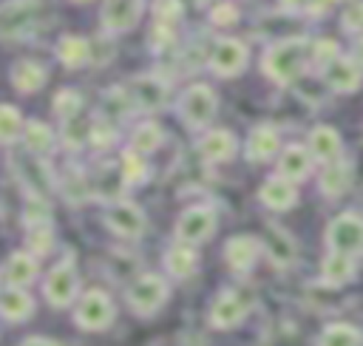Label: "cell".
<instances>
[{
  "label": "cell",
  "mask_w": 363,
  "mask_h": 346,
  "mask_svg": "<svg viewBox=\"0 0 363 346\" xmlns=\"http://www.w3.org/2000/svg\"><path fill=\"white\" fill-rule=\"evenodd\" d=\"M309 51H312V48H309V43H306V37H286V40H278V43H272V45L267 48V54H264V60H261V68H264V74H267L272 82L289 85V82H295V79L303 74L306 60H312Z\"/></svg>",
  "instance_id": "cell-1"
},
{
  "label": "cell",
  "mask_w": 363,
  "mask_h": 346,
  "mask_svg": "<svg viewBox=\"0 0 363 346\" xmlns=\"http://www.w3.org/2000/svg\"><path fill=\"white\" fill-rule=\"evenodd\" d=\"M218 111V96L210 85L204 82H196L190 88H184L182 99H179V116L184 119L187 128H204L213 122Z\"/></svg>",
  "instance_id": "cell-2"
},
{
  "label": "cell",
  "mask_w": 363,
  "mask_h": 346,
  "mask_svg": "<svg viewBox=\"0 0 363 346\" xmlns=\"http://www.w3.org/2000/svg\"><path fill=\"white\" fill-rule=\"evenodd\" d=\"M326 244L332 252L343 255H363V218L357 213H340L326 227Z\"/></svg>",
  "instance_id": "cell-3"
},
{
  "label": "cell",
  "mask_w": 363,
  "mask_h": 346,
  "mask_svg": "<svg viewBox=\"0 0 363 346\" xmlns=\"http://www.w3.org/2000/svg\"><path fill=\"white\" fill-rule=\"evenodd\" d=\"M167 301V284L159 275H139L128 286V306L136 315H153Z\"/></svg>",
  "instance_id": "cell-4"
},
{
  "label": "cell",
  "mask_w": 363,
  "mask_h": 346,
  "mask_svg": "<svg viewBox=\"0 0 363 346\" xmlns=\"http://www.w3.org/2000/svg\"><path fill=\"white\" fill-rule=\"evenodd\" d=\"M145 11V0H102L99 23L105 34H125L130 31Z\"/></svg>",
  "instance_id": "cell-5"
},
{
  "label": "cell",
  "mask_w": 363,
  "mask_h": 346,
  "mask_svg": "<svg viewBox=\"0 0 363 346\" xmlns=\"http://www.w3.org/2000/svg\"><path fill=\"white\" fill-rule=\"evenodd\" d=\"M40 0H6L0 9V31L6 40H17L28 34L37 23Z\"/></svg>",
  "instance_id": "cell-6"
},
{
  "label": "cell",
  "mask_w": 363,
  "mask_h": 346,
  "mask_svg": "<svg viewBox=\"0 0 363 346\" xmlns=\"http://www.w3.org/2000/svg\"><path fill=\"white\" fill-rule=\"evenodd\" d=\"M216 233V213L213 207H187L176 221V238L179 244H201Z\"/></svg>",
  "instance_id": "cell-7"
},
{
  "label": "cell",
  "mask_w": 363,
  "mask_h": 346,
  "mask_svg": "<svg viewBox=\"0 0 363 346\" xmlns=\"http://www.w3.org/2000/svg\"><path fill=\"white\" fill-rule=\"evenodd\" d=\"M207 65H210L213 74H218V77H224V79L241 74L244 65H247V48H244V43L235 40V37H221V40L213 45Z\"/></svg>",
  "instance_id": "cell-8"
},
{
  "label": "cell",
  "mask_w": 363,
  "mask_h": 346,
  "mask_svg": "<svg viewBox=\"0 0 363 346\" xmlns=\"http://www.w3.org/2000/svg\"><path fill=\"white\" fill-rule=\"evenodd\" d=\"M74 318H77V323H79L82 329H91V332L105 329V326L113 320V303H111V298H108L102 289H88V292L82 295V301H79Z\"/></svg>",
  "instance_id": "cell-9"
},
{
  "label": "cell",
  "mask_w": 363,
  "mask_h": 346,
  "mask_svg": "<svg viewBox=\"0 0 363 346\" xmlns=\"http://www.w3.org/2000/svg\"><path fill=\"white\" fill-rule=\"evenodd\" d=\"M77 286H79V281H77V272H74L71 261H62L48 272V278L43 284V292H45L51 306H68L77 298Z\"/></svg>",
  "instance_id": "cell-10"
},
{
  "label": "cell",
  "mask_w": 363,
  "mask_h": 346,
  "mask_svg": "<svg viewBox=\"0 0 363 346\" xmlns=\"http://www.w3.org/2000/svg\"><path fill=\"white\" fill-rule=\"evenodd\" d=\"M108 227L122 238H139L145 233V213L133 201H116L105 213Z\"/></svg>",
  "instance_id": "cell-11"
},
{
  "label": "cell",
  "mask_w": 363,
  "mask_h": 346,
  "mask_svg": "<svg viewBox=\"0 0 363 346\" xmlns=\"http://www.w3.org/2000/svg\"><path fill=\"white\" fill-rule=\"evenodd\" d=\"M170 88L162 77H153V74H142L130 82V96H133V105L142 108V111H156L164 105Z\"/></svg>",
  "instance_id": "cell-12"
},
{
  "label": "cell",
  "mask_w": 363,
  "mask_h": 346,
  "mask_svg": "<svg viewBox=\"0 0 363 346\" xmlns=\"http://www.w3.org/2000/svg\"><path fill=\"white\" fill-rule=\"evenodd\" d=\"M323 79H326V85H329L332 91H337V94H352V91L360 88L363 71H360V65H357L352 57H337V60L323 71Z\"/></svg>",
  "instance_id": "cell-13"
},
{
  "label": "cell",
  "mask_w": 363,
  "mask_h": 346,
  "mask_svg": "<svg viewBox=\"0 0 363 346\" xmlns=\"http://www.w3.org/2000/svg\"><path fill=\"white\" fill-rule=\"evenodd\" d=\"M258 255H261V244H258V238H252V235H233V238L224 244V261H227L230 269H235V272L252 269L255 261H258Z\"/></svg>",
  "instance_id": "cell-14"
},
{
  "label": "cell",
  "mask_w": 363,
  "mask_h": 346,
  "mask_svg": "<svg viewBox=\"0 0 363 346\" xmlns=\"http://www.w3.org/2000/svg\"><path fill=\"white\" fill-rule=\"evenodd\" d=\"M244 312H247V301L235 289H227L216 298V303L210 309V323L216 329H233L235 323H241Z\"/></svg>",
  "instance_id": "cell-15"
},
{
  "label": "cell",
  "mask_w": 363,
  "mask_h": 346,
  "mask_svg": "<svg viewBox=\"0 0 363 346\" xmlns=\"http://www.w3.org/2000/svg\"><path fill=\"white\" fill-rule=\"evenodd\" d=\"M306 147H309L312 159H318V162H323V164H332V162L340 159V147H343V145H340V133H337L335 128H329V125H315V128L309 130Z\"/></svg>",
  "instance_id": "cell-16"
},
{
  "label": "cell",
  "mask_w": 363,
  "mask_h": 346,
  "mask_svg": "<svg viewBox=\"0 0 363 346\" xmlns=\"http://www.w3.org/2000/svg\"><path fill=\"white\" fill-rule=\"evenodd\" d=\"M281 147V136L272 125H255L247 136V159L250 162H269Z\"/></svg>",
  "instance_id": "cell-17"
},
{
  "label": "cell",
  "mask_w": 363,
  "mask_h": 346,
  "mask_svg": "<svg viewBox=\"0 0 363 346\" xmlns=\"http://www.w3.org/2000/svg\"><path fill=\"white\" fill-rule=\"evenodd\" d=\"M34 278H37V261H34V255L31 252H23V250L11 252L9 261H6V267H3V284L11 286V289H23Z\"/></svg>",
  "instance_id": "cell-18"
},
{
  "label": "cell",
  "mask_w": 363,
  "mask_h": 346,
  "mask_svg": "<svg viewBox=\"0 0 363 346\" xmlns=\"http://www.w3.org/2000/svg\"><path fill=\"white\" fill-rule=\"evenodd\" d=\"M309 170H312V153H309V147H303V145H286L284 153H281V159H278V176H284V179H289L295 184V182L306 179Z\"/></svg>",
  "instance_id": "cell-19"
},
{
  "label": "cell",
  "mask_w": 363,
  "mask_h": 346,
  "mask_svg": "<svg viewBox=\"0 0 363 346\" xmlns=\"http://www.w3.org/2000/svg\"><path fill=\"white\" fill-rule=\"evenodd\" d=\"M45 82H48V71L37 60H17L11 65V85L20 94H37Z\"/></svg>",
  "instance_id": "cell-20"
},
{
  "label": "cell",
  "mask_w": 363,
  "mask_h": 346,
  "mask_svg": "<svg viewBox=\"0 0 363 346\" xmlns=\"http://www.w3.org/2000/svg\"><path fill=\"white\" fill-rule=\"evenodd\" d=\"M258 196H261V201H264L269 210H289V207L298 201L295 184H292L289 179H284V176H269V179L261 184Z\"/></svg>",
  "instance_id": "cell-21"
},
{
  "label": "cell",
  "mask_w": 363,
  "mask_h": 346,
  "mask_svg": "<svg viewBox=\"0 0 363 346\" xmlns=\"http://www.w3.org/2000/svg\"><path fill=\"white\" fill-rule=\"evenodd\" d=\"M199 153L204 162H227L235 156V136L224 128H216L204 133V139L199 142Z\"/></svg>",
  "instance_id": "cell-22"
},
{
  "label": "cell",
  "mask_w": 363,
  "mask_h": 346,
  "mask_svg": "<svg viewBox=\"0 0 363 346\" xmlns=\"http://www.w3.org/2000/svg\"><path fill=\"white\" fill-rule=\"evenodd\" d=\"M91 57H94L91 54V43L85 37H77V34L60 37V43H57V60L65 68H82Z\"/></svg>",
  "instance_id": "cell-23"
},
{
  "label": "cell",
  "mask_w": 363,
  "mask_h": 346,
  "mask_svg": "<svg viewBox=\"0 0 363 346\" xmlns=\"http://www.w3.org/2000/svg\"><path fill=\"white\" fill-rule=\"evenodd\" d=\"M318 184H320V193H323V196L337 199V196H343V193L349 190V184H352V167L337 159V162H332V164H326V167L320 170Z\"/></svg>",
  "instance_id": "cell-24"
},
{
  "label": "cell",
  "mask_w": 363,
  "mask_h": 346,
  "mask_svg": "<svg viewBox=\"0 0 363 346\" xmlns=\"http://www.w3.org/2000/svg\"><path fill=\"white\" fill-rule=\"evenodd\" d=\"M199 267V255L190 244H176L164 252V269L173 275V278H190Z\"/></svg>",
  "instance_id": "cell-25"
},
{
  "label": "cell",
  "mask_w": 363,
  "mask_h": 346,
  "mask_svg": "<svg viewBox=\"0 0 363 346\" xmlns=\"http://www.w3.org/2000/svg\"><path fill=\"white\" fill-rule=\"evenodd\" d=\"M0 312H3L6 320L17 323V320H26V318L34 312V301H31V295H28L26 289H11V286H6V289H3V298H0Z\"/></svg>",
  "instance_id": "cell-26"
},
{
  "label": "cell",
  "mask_w": 363,
  "mask_h": 346,
  "mask_svg": "<svg viewBox=\"0 0 363 346\" xmlns=\"http://www.w3.org/2000/svg\"><path fill=\"white\" fill-rule=\"evenodd\" d=\"M320 275H323L326 284L340 286V284H346V281L354 278V258L352 255H343V252H329L323 258V264H320Z\"/></svg>",
  "instance_id": "cell-27"
},
{
  "label": "cell",
  "mask_w": 363,
  "mask_h": 346,
  "mask_svg": "<svg viewBox=\"0 0 363 346\" xmlns=\"http://www.w3.org/2000/svg\"><path fill=\"white\" fill-rule=\"evenodd\" d=\"M23 142L26 147L34 153V156H45L51 147H54V130L45 125V122H26V130H23Z\"/></svg>",
  "instance_id": "cell-28"
},
{
  "label": "cell",
  "mask_w": 363,
  "mask_h": 346,
  "mask_svg": "<svg viewBox=\"0 0 363 346\" xmlns=\"http://www.w3.org/2000/svg\"><path fill=\"white\" fill-rule=\"evenodd\" d=\"M162 145V128L156 125V122H142V125H136L133 128V133H130V147L136 150V153H153L156 147Z\"/></svg>",
  "instance_id": "cell-29"
},
{
  "label": "cell",
  "mask_w": 363,
  "mask_h": 346,
  "mask_svg": "<svg viewBox=\"0 0 363 346\" xmlns=\"http://www.w3.org/2000/svg\"><path fill=\"white\" fill-rule=\"evenodd\" d=\"M318 346H360V332L349 323H332L320 335Z\"/></svg>",
  "instance_id": "cell-30"
},
{
  "label": "cell",
  "mask_w": 363,
  "mask_h": 346,
  "mask_svg": "<svg viewBox=\"0 0 363 346\" xmlns=\"http://www.w3.org/2000/svg\"><path fill=\"white\" fill-rule=\"evenodd\" d=\"M23 130H26L23 113L14 105H3L0 108V136H3V145H11L17 136H23Z\"/></svg>",
  "instance_id": "cell-31"
},
{
  "label": "cell",
  "mask_w": 363,
  "mask_h": 346,
  "mask_svg": "<svg viewBox=\"0 0 363 346\" xmlns=\"http://www.w3.org/2000/svg\"><path fill=\"white\" fill-rule=\"evenodd\" d=\"M119 173H122V182H125V184H139V182H145L147 164H145L142 153H136L133 147L125 150V153H122V167H119Z\"/></svg>",
  "instance_id": "cell-32"
},
{
  "label": "cell",
  "mask_w": 363,
  "mask_h": 346,
  "mask_svg": "<svg viewBox=\"0 0 363 346\" xmlns=\"http://www.w3.org/2000/svg\"><path fill=\"white\" fill-rule=\"evenodd\" d=\"M79 108H82V96L74 91V88H62L57 96H54V113L68 122V119H77L79 116Z\"/></svg>",
  "instance_id": "cell-33"
},
{
  "label": "cell",
  "mask_w": 363,
  "mask_h": 346,
  "mask_svg": "<svg viewBox=\"0 0 363 346\" xmlns=\"http://www.w3.org/2000/svg\"><path fill=\"white\" fill-rule=\"evenodd\" d=\"M91 125L94 122H85V119H68L65 125H62V142H65V147H71V150H77V147H82L88 139H91Z\"/></svg>",
  "instance_id": "cell-34"
},
{
  "label": "cell",
  "mask_w": 363,
  "mask_h": 346,
  "mask_svg": "<svg viewBox=\"0 0 363 346\" xmlns=\"http://www.w3.org/2000/svg\"><path fill=\"white\" fill-rule=\"evenodd\" d=\"M309 57H312V62H315L320 71H326V68L340 57V48H337V43H335V40L320 37V40H315V43H312Z\"/></svg>",
  "instance_id": "cell-35"
},
{
  "label": "cell",
  "mask_w": 363,
  "mask_h": 346,
  "mask_svg": "<svg viewBox=\"0 0 363 346\" xmlns=\"http://www.w3.org/2000/svg\"><path fill=\"white\" fill-rule=\"evenodd\" d=\"M26 247L31 250V255H45V252H51V247H54V230H51L48 224L28 227Z\"/></svg>",
  "instance_id": "cell-36"
},
{
  "label": "cell",
  "mask_w": 363,
  "mask_h": 346,
  "mask_svg": "<svg viewBox=\"0 0 363 346\" xmlns=\"http://www.w3.org/2000/svg\"><path fill=\"white\" fill-rule=\"evenodd\" d=\"M48 213L51 207L43 196H28V204L23 207V221L28 227H40V224H48Z\"/></svg>",
  "instance_id": "cell-37"
},
{
  "label": "cell",
  "mask_w": 363,
  "mask_h": 346,
  "mask_svg": "<svg viewBox=\"0 0 363 346\" xmlns=\"http://www.w3.org/2000/svg\"><path fill=\"white\" fill-rule=\"evenodd\" d=\"M340 28H343L346 34L363 37V0H352V3L340 11Z\"/></svg>",
  "instance_id": "cell-38"
},
{
  "label": "cell",
  "mask_w": 363,
  "mask_h": 346,
  "mask_svg": "<svg viewBox=\"0 0 363 346\" xmlns=\"http://www.w3.org/2000/svg\"><path fill=\"white\" fill-rule=\"evenodd\" d=\"M94 147H111L116 142V128L111 119H96L91 125V139H88Z\"/></svg>",
  "instance_id": "cell-39"
},
{
  "label": "cell",
  "mask_w": 363,
  "mask_h": 346,
  "mask_svg": "<svg viewBox=\"0 0 363 346\" xmlns=\"http://www.w3.org/2000/svg\"><path fill=\"white\" fill-rule=\"evenodd\" d=\"M269 255H272L278 264H289V261H292V255H295L292 241H289L281 230H272V233H269Z\"/></svg>",
  "instance_id": "cell-40"
},
{
  "label": "cell",
  "mask_w": 363,
  "mask_h": 346,
  "mask_svg": "<svg viewBox=\"0 0 363 346\" xmlns=\"http://www.w3.org/2000/svg\"><path fill=\"white\" fill-rule=\"evenodd\" d=\"M182 0H153V17L156 23H164V26H173L179 17H182Z\"/></svg>",
  "instance_id": "cell-41"
},
{
  "label": "cell",
  "mask_w": 363,
  "mask_h": 346,
  "mask_svg": "<svg viewBox=\"0 0 363 346\" xmlns=\"http://www.w3.org/2000/svg\"><path fill=\"white\" fill-rule=\"evenodd\" d=\"M210 23L221 26V28L235 26L238 23V6L235 3H218L216 9H210Z\"/></svg>",
  "instance_id": "cell-42"
},
{
  "label": "cell",
  "mask_w": 363,
  "mask_h": 346,
  "mask_svg": "<svg viewBox=\"0 0 363 346\" xmlns=\"http://www.w3.org/2000/svg\"><path fill=\"white\" fill-rule=\"evenodd\" d=\"M173 40H176V37H173V28H170V26H164V23H153V28H150V48H153V51L167 48Z\"/></svg>",
  "instance_id": "cell-43"
},
{
  "label": "cell",
  "mask_w": 363,
  "mask_h": 346,
  "mask_svg": "<svg viewBox=\"0 0 363 346\" xmlns=\"http://www.w3.org/2000/svg\"><path fill=\"white\" fill-rule=\"evenodd\" d=\"M332 3H335V0H309V3H306V14H309V17H326L329 9H332Z\"/></svg>",
  "instance_id": "cell-44"
},
{
  "label": "cell",
  "mask_w": 363,
  "mask_h": 346,
  "mask_svg": "<svg viewBox=\"0 0 363 346\" xmlns=\"http://www.w3.org/2000/svg\"><path fill=\"white\" fill-rule=\"evenodd\" d=\"M281 3V9H286V11H306V3L309 0H278Z\"/></svg>",
  "instance_id": "cell-45"
},
{
  "label": "cell",
  "mask_w": 363,
  "mask_h": 346,
  "mask_svg": "<svg viewBox=\"0 0 363 346\" xmlns=\"http://www.w3.org/2000/svg\"><path fill=\"white\" fill-rule=\"evenodd\" d=\"M20 346H60L57 340H51V337H28L26 343H20Z\"/></svg>",
  "instance_id": "cell-46"
},
{
  "label": "cell",
  "mask_w": 363,
  "mask_h": 346,
  "mask_svg": "<svg viewBox=\"0 0 363 346\" xmlns=\"http://www.w3.org/2000/svg\"><path fill=\"white\" fill-rule=\"evenodd\" d=\"M352 60L360 65V71H363V37L354 43V48H352Z\"/></svg>",
  "instance_id": "cell-47"
},
{
  "label": "cell",
  "mask_w": 363,
  "mask_h": 346,
  "mask_svg": "<svg viewBox=\"0 0 363 346\" xmlns=\"http://www.w3.org/2000/svg\"><path fill=\"white\" fill-rule=\"evenodd\" d=\"M71 3H79L82 6V3H91V0H71Z\"/></svg>",
  "instance_id": "cell-48"
},
{
  "label": "cell",
  "mask_w": 363,
  "mask_h": 346,
  "mask_svg": "<svg viewBox=\"0 0 363 346\" xmlns=\"http://www.w3.org/2000/svg\"><path fill=\"white\" fill-rule=\"evenodd\" d=\"M196 3H213V0H196Z\"/></svg>",
  "instance_id": "cell-49"
},
{
  "label": "cell",
  "mask_w": 363,
  "mask_h": 346,
  "mask_svg": "<svg viewBox=\"0 0 363 346\" xmlns=\"http://www.w3.org/2000/svg\"><path fill=\"white\" fill-rule=\"evenodd\" d=\"M190 346H196V343H190Z\"/></svg>",
  "instance_id": "cell-50"
}]
</instances>
